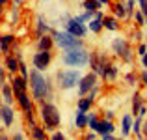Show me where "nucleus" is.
<instances>
[{"label": "nucleus", "instance_id": "obj_27", "mask_svg": "<svg viewBox=\"0 0 147 140\" xmlns=\"http://www.w3.org/2000/svg\"><path fill=\"white\" fill-rule=\"evenodd\" d=\"M140 127H142V116H138V120L134 122V127H132V131H134L136 135H140ZM140 137H142V135H140Z\"/></svg>", "mask_w": 147, "mask_h": 140}, {"label": "nucleus", "instance_id": "obj_38", "mask_svg": "<svg viewBox=\"0 0 147 140\" xmlns=\"http://www.w3.org/2000/svg\"><path fill=\"white\" fill-rule=\"evenodd\" d=\"M99 2H100V4H102V2H104V4H106V2H108V0H99Z\"/></svg>", "mask_w": 147, "mask_h": 140}, {"label": "nucleus", "instance_id": "obj_31", "mask_svg": "<svg viewBox=\"0 0 147 140\" xmlns=\"http://www.w3.org/2000/svg\"><path fill=\"white\" fill-rule=\"evenodd\" d=\"M142 6V11H144V15H147V0H138Z\"/></svg>", "mask_w": 147, "mask_h": 140}, {"label": "nucleus", "instance_id": "obj_26", "mask_svg": "<svg viewBox=\"0 0 147 140\" xmlns=\"http://www.w3.org/2000/svg\"><path fill=\"white\" fill-rule=\"evenodd\" d=\"M114 13H115V17H125V15H127V10H125V6H123V4H115V7H114Z\"/></svg>", "mask_w": 147, "mask_h": 140}, {"label": "nucleus", "instance_id": "obj_12", "mask_svg": "<svg viewBox=\"0 0 147 140\" xmlns=\"http://www.w3.org/2000/svg\"><path fill=\"white\" fill-rule=\"evenodd\" d=\"M11 88H13V90H22V92H26V90H28L26 79H22V77H13V79H11Z\"/></svg>", "mask_w": 147, "mask_h": 140}, {"label": "nucleus", "instance_id": "obj_21", "mask_svg": "<svg viewBox=\"0 0 147 140\" xmlns=\"http://www.w3.org/2000/svg\"><path fill=\"white\" fill-rule=\"evenodd\" d=\"M6 65H7V71H11V73L19 71V60H17V58H13V56H9L6 60Z\"/></svg>", "mask_w": 147, "mask_h": 140}, {"label": "nucleus", "instance_id": "obj_13", "mask_svg": "<svg viewBox=\"0 0 147 140\" xmlns=\"http://www.w3.org/2000/svg\"><path fill=\"white\" fill-rule=\"evenodd\" d=\"M100 28H102V15L95 13V19L90 22V30L91 32H100Z\"/></svg>", "mask_w": 147, "mask_h": 140}, {"label": "nucleus", "instance_id": "obj_25", "mask_svg": "<svg viewBox=\"0 0 147 140\" xmlns=\"http://www.w3.org/2000/svg\"><path fill=\"white\" fill-rule=\"evenodd\" d=\"M88 123H90V127L95 131V133H97V129H99V120L95 118V114H90V116H88Z\"/></svg>", "mask_w": 147, "mask_h": 140}, {"label": "nucleus", "instance_id": "obj_19", "mask_svg": "<svg viewBox=\"0 0 147 140\" xmlns=\"http://www.w3.org/2000/svg\"><path fill=\"white\" fill-rule=\"evenodd\" d=\"M11 43H13V36H4V37H0V50H2V52H7Z\"/></svg>", "mask_w": 147, "mask_h": 140}, {"label": "nucleus", "instance_id": "obj_22", "mask_svg": "<svg viewBox=\"0 0 147 140\" xmlns=\"http://www.w3.org/2000/svg\"><path fill=\"white\" fill-rule=\"evenodd\" d=\"M50 47H52V39H50L49 36H41V39H39V50H50Z\"/></svg>", "mask_w": 147, "mask_h": 140}, {"label": "nucleus", "instance_id": "obj_40", "mask_svg": "<svg viewBox=\"0 0 147 140\" xmlns=\"http://www.w3.org/2000/svg\"><path fill=\"white\" fill-rule=\"evenodd\" d=\"M145 24H147V22H145Z\"/></svg>", "mask_w": 147, "mask_h": 140}, {"label": "nucleus", "instance_id": "obj_30", "mask_svg": "<svg viewBox=\"0 0 147 140\" xmlns=\"http://www.w3.org/2000/svg\"><path fill=\"white\" fill-rule=\"evenodd\" d=\"M132 7H134V0H129V2H127V7H125V10H127V13H134V10H132Z\"/></svg>", "mask_w": 147, "mask_h": 140}, {"label": "nucleus", "instance_id": "obj_24", "mask_svg": "<svg viewBox=\"0 0 147 140\" xmlns=\"http://www.w3.org/2000/svg\"><path fill=\"white\" fill-rule=\"evenodd\" d=\"M32 135H34V138H37V140H45V138H47L45 131L41 129V127H36V125H34V131H32Z\"/></svg>", "mask_w": 147, "mask_h": 140}, {"label": "nucleus", "instance_id": "obj_14", "mask_svg": "<svg viewBox=\"0 0 147 140\" xmlns=\"http://www.w3.org/2000/svg\"><path fill=\"white\" fill-rule=\"evenodd\" d=\"M114 131V125H112V122H99V129H97V133L102 137V135H106V133H112Z\"/></svg>", "mask_w": 147, "mask_h": 140}, {"label": "nucleus", "instance_id": "obj_33", "mask_svg": "<svg viewBox=\"0 0 147 140\" xmlns=\"http://www.w3.org/2000/svg\"><path fill=\"white\" fill-rule=\"evenodd\" d=\"M52 140H63V135H61V133H54L52 135Z\"/></svg>", "mask_w": 147, "mask_h": 140}, {"label": "nucleus", "instance_id": "obj_17", "mask_svg": "<svg viewBox=\"0 0 147 140\" xmlns=\"http://www.w3.org/2000/svg\"><path fill=\"white\" fill-rule=\"evenodd\" d=\"M2 93H4V101H6V105H11L13 103V88L11 86H2Z\"/></svg>", "mask_w": 147, "mask_h": 140}, {"label": "nucleus", "instance_id": "obj_23", "mask_svg": "<svg viewBox=\"0 0 147 140\" xmlns=\"http://www.w3.org/2000/svg\"><path fill=\"white\" fill-rule=\"evenodd\" d=\"M100 6L99 0H84V7H86L88 11H97Z\"/></svg>", "mask_w": 147, "mask_h": 140}, {"label": "nucleus", "instance_id": "obj_28", "mask_svg": "<svg viewBox=\"0 0 147 140\" xmlns=\"http://www.w3.org/2000/svg\"><path fill=\"white\" fill-rule=\"evenodd\" d=\"M37 32H39V36H43V30H47V22H43V19H39L37 21Z\"/></svg>", "mask_w": 147, "mask_h": 140}, {"label": "nucleus", "instance_id": "obj_35", "mask_svg": "<svg viewBox=\"0 0 147 140\" xmlns=\"http://www.w3.org/2000/svg\"><path fill=\"white\" fill-rule=\"evenodd\" d=\"M142 80H144V84L147 86V73H142Z\"/></svg>", "mask_w": 147, "mask_h": 140}, {"label": "nucleus", "instance_id": "obj_39", "mask_svg": "<svg viewBox=\"0 0 147 140\" xmlns=\"http://www.w3.org/2000/svg\"><path fill=\"white\" fill-rule=\"evenodd\" d=\"M145 135H147V125H145Z\"/></svg>", "mask_w": 147, "mask_h": 140}, {"label": "nucleus", "instance_id": "obj_10", "mask_svg": "<svg viewBox=\"0 0 147 140\" xmlns=\"http://www.w3.org/2000/svg\"><path fill=\"white\" fill-rule=\"evenodd\" d=\"M114 50L115 52H119L125 60H130V50H129V45L125 43L123 39H115L114 41Z\"/></svg>", "mask_w": 147, "mask_h": 140}, {"label": "nucleus", "instance_id": "obj_7", "mask_svg": "<svg viewBox=\"0 0 147 140\" xmlns=\"http://www.w3.org/2000/svg\"><path fill=\"white\" fill-rule=\"evenodd\" d=\"M95 82H97V77H95V73H90V75H86L84 79H80V86H78V92L80 95H86V93H90V90H93L95 88Z\"/></svg>", "mask_w": 147, "mask_h": 140}, {"label": "nucleus", "instance_id": "obj_6", "mask_svg": "<svg viewBox=\"0 0 147 140\" xmlns=\"http://www.w3.org/2000/svg\"><path fill=\"white\" fill-rule=\"evenodd\" d=\"M13 92H15V97H17L19 105H21L22 110H24V114H26V118H28V122H30V123H34V116H32V103H30V97L26 95V92H22V90H13Z\"/></svg>", "mask_w": 147, "mask_h": 140}, {"label": "nucleus", "instance_id": "obj_2", "mask_svg": "<svg viewBox=\"0 0 147 140\" xmlns=\"http://www.w3.org/2000/svg\"><path fill=\"white\" fill-rule=\"evenodd\" d=\"M30 86H32V93L36 99H45L49 95V82L43 75H39V71L30 73Z\"/></svg>", "mask_w": 147, "mask_h": 140}, {"label": "nucleus", "instance_id": "obj_5", "mask_svg": "<svg viewBox=\"0 0 147 140\" xmlns=\"http://www.w3.org/2000/svg\"><path fill=\"white\" fill-rule=\"evenodd\" d=\"M58 82H60L61 88H65V90H69V88H73L75 84L80 82V73L76 71H61L58 73Z\"/></svg>", "mask_w": 147, "mask_h": 140}, {"label": "nucleus", "instance_id": "obj_11", "mask_svg": "<svg viewBox=\"0 0 147 140\" xmlns=\"http://www.w3.org/2000/svg\"><path fill=\"white\" fill-rule=\"evenodd\" d=\"M0 118H2V122L6 123L7 127L13 123V110L9 108V105H6V107H0Z\"/></svg>", "mask_w": 147, "mask_h": 140}, {"label": "nucleus", "instance_id": "obj_37", "mask_svg": "<svg viewBox=\"0 0 147 140\" xmlns=\"http://www.w3.org/2000/svg\"><path fill=\"white\" fill-rule=\"evenodd\" d=\"M142 62H144V65L147 67V50H145V54H144V60H142Z\"/></svg>", "mask_w": 147, "mask_h": 140}, {"label": "nucleus", "instance_id": "obj_32", "mask_svg": "<svg viewBox=\"0 0 147 140\" xmlns=\"http://www.w3.org/2000/svg\"><path fill=\"white\" fill-rule=\"evenodd\" d=\"M134 19H136L138 24H145V22H144V17H142V13H136V15H134Z\"/></svg>", "mask_w": 147, "mask_h": 140}, {"label": "nucleus", "instance_id": "obj_8", "mask_svg": "<svg viewBox=\"0 0 147 140\" xmlns=\"http://www.w3.org/2000/svg\"><path fill=\"white\" fill-rule=\"evenodd\" d=\"M50 60H52V54H50V50H39V52L34 56V65H36L37 69H47Z\"/></svg>", "mask_w": 147, "mask_h": 140}, {"label": "nucleus", "instance_id": "obj_4", "mask_svg": "<svg viewBox=\"0 0 147 140\" xmlns=\"http://www.w3.org/2000/svg\"><path fill=\"white\" fill-rule=\"evenodd\" d=\"M56 43L61 47V49H82V41L76 39V36H73V34L69 32H58L56 34Z\"/></svg>", "mask_w": 147, "mask_h": 140}, {"label": "nucleus", "instance_id": "obj_9", "mask_svg": "<svg viewBox=\"0 0 147 140\" xmlns=\"http://www.w3.org/2000/svg\"><path fill=\"white\" fill-rule=\"evenodd\" d=\"M67 32L76 36V37H82V36H86V26L78 19H69L67 21Z\"/></svg>", "mask_w": 147, "mask_h": 140}, {"label": "nucleus", "instance_id": "obj_18", "mask_svg": "<svg viewBox=\"0 0 147 140\" xmlns=\"http://www.w3.org/2000/svg\"><path fill=\"white\" fill-rule=\"evenodd\" d=\"M102 26H104V28H108V30H112V32L119 28V26H117V21H115L114 17H104L102 19Z\"/></svg>", "mask_w": 147, "mask_h": 140}, {"label": "nucleus", "instance_id": "obj_1", "mask_svg": "<svg viewBox=\"0 0 147 140\" xmlns=\"http://www.w3.org/2000/svg\"><path fill=\"white\" fill-rule=\"evenodd\" d=\"M65 65H71V67H82L90 62V54L84 49H67L65 54L61 56Z\"/></svg>", "mask_w": 147, "mask_h": 140}, {"label": "nucleus", "instance_id": "obj_20", "mask_svg": "<svg viewBox=\"0 0 147 140\" xmlns=\"http://www.w3.org/2000/svg\"><path fill=\"white\" fill-rule=\"evenodd\" d=\"M75 123H76V127H78V129H84V127L88 125V114H86V112H80V110H78Z\"/></svg>", "mask_w": 147, "mask_h": 140}, {"label": "nucleus", "instance_id": "obj_36", "mask_svg": "<svg viewBox=\"0 0 147 140\" xmlns=\"http://www.w3.org/2000/svg\"><path fill=\"white\" fill-rule=\"evenodd\" d=\"M4 82V69H0V84Z\"/></svg>", "mask_w": 147, "mask_h": 140}, {"label": "nucleus", "instance_id": "obj_3", "mask_svg": "<svg viewBox=\"0 0 147 140\" xmlns=\"http://www.w3.org/2000/svg\"><path fill=\"white\" fill-rule=\"evenodd\" d=\"M41 118H43L45 125H47L49 129L58 127V125H60V122H61L58 108L54 107V105H50V103H47V105H43V107H41Z\"/></svg>", "mask_w": 147, "mask_h": 140}, {"label": "nucleus", "instance_id": "obj_16", "mask_svg": "<svg viewBox=\"0 0 147 140\" xmlns=\"http://www.w3.org/2000/svg\"><path fill=\"white\" fill-rule=\"evenodd\" d=\"M91 103H93V95H90V97H84V99H80V101H78V110H80V112H86V110H90Z\"/></svg>", "mask_w": 147, "mask_h": 140}, {"label": "nucleus", "instance_id": "obj_34", "mask_svg": "<svg viewBox=\"0 0 147 140\" xmlns=\"http://www.w3.org/2000/svg\"><path fill=\"white\" fill-rule=\"evenodd\" d=\"M145 50H147V47H145V45H140V49H138V52H140L142 56H144V54H145Z\"/></svg>", "mask_w": 147, "mask_h": 140}, {"label": "nucleus", "instance_id": "obj_15", "mask_svg": "<svg viewBox=\"0 0 147 140\" xmlns=\"http://www.w3.org/2000/svg\"><path fill=\"white\" fill-rule=\"evenodd\" d=\"M123 137H129L130 131H132V120H130V116H123Z\"/></svg>", "mask_w": 147, "mask_h": 140}, {"label": "nucleus", "instance_id": "obj_29", "mask_svg": "<svg viewBox=\"0 0 147 140\" xmlns=\"http://www.w3.org/2000/svg\"><path fill=\"white\" fill-rule=\"evenodd\" d=\"M19 71H21L22 79H28V71H26V65L24 64H19Z\"/></svg>", "mask_w": 147, "mask_h": 140}]
</instances>
